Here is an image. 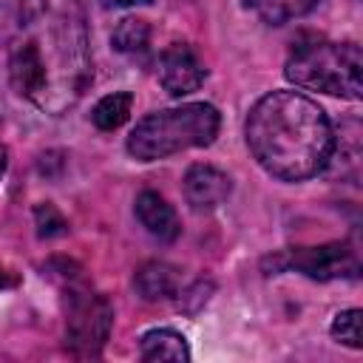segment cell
<instances>
[{
    "instance_id": "cell-1",
    "label": "cell",
    "mask_w": 363,
    "mask_h": 363,
    "mask_svg": "<svg viewBox=\"0 0 363 363\" xmlns=\"http://www.w3.org/2000/svg\"><path fill=\"white\" fill-rule=\"evenodd\" d=\"M247 145L269 176L303 182L332 162L335 130L315 99L301 91H272L247 116Z\"/></svg>"
},
{
    "instance_id": "cell-2",
    "label": "cell",
    "mask_w": 363,
    "mask_h": 363,
    "mask_svg": "<svg viewBox=\"0 0 363 363\" xmlns=\"http://www.w3.org/2000/svg\"><path fill=\"white\" fill-rule=\"evenodd\" d=\"M221 116L207 102H187L147 113L128 136V153L139 162H156L190 147H207L218 136Z\"/></svg>"
},
{
    "instance_id": "cell-3",
    "label": "cell",
    "mask_w": 363,
    "mask_h": 363,
    "mask_svg": "<svg viewBox=\"0 0 363 363\" xmlns=\"http://www.w3.org/2000/svg\"><path fill=\"white\" fill-rule=\"evenodd\" d=\"M363 54L354 43H312L301 45L286 60V79L306 91L360 99Z\"/></svg>"
},
{
    "instance_id": "cell-4",
    "label": "cell",
    "mask_w": 363,
    "mask_h": 363,
    "mask_svg": "<svg viewBox=\"0 0 363 363\" xmlns=\"http://www.w3.org/2000/svg\"><path fill=\"white\" fill-rule=\"evenodd\" d=\"M113 309L102 295L74 292L68 303V343L79 354H96L111 332Z\"/></svg>"
},
{
    "instance_id": "cell-5",
    "label": "cell",
    "mask_w": 363,
    "mask_h": 363,
    "mask_svg": "<svg viewBox=\"0 0 363 363\" xmlns=\"http://www.w3.org/2000/svg\"><path fill=\"white\" fill-rule=\"evenodd\" d=\"M286 264L295 267L298 272H303L306 278H315V281H335V278L357 275V255L346 241L295 250Z\"/></svg>"
},
{
    "instance_id": "cell-6",
    "label": "cell",
    "mask_w": 363,
    "mask_h": 363,
    "mask_svg": "<svg viewBox=\"0 0 363 363\" xmlns=\"http://www.w3.org/2000/svg\"><path fill=\"white\" fill-rule=\"evenodd\" d=\"M207 71L201 65V60L196 57V51L184 43H173L162 51L159 60V82L170 96H184L201 88Z\"/></svg>"
},
{
    "instance_id": "cell-7",
    "label": "cell",
    "mask_w": 363,
    "mask_h": 363,
    "mask_svg": "<svg viewBox=\"0 0 363 363\" xmlns=\"http://www.w3.org/2000/svg\"><path fill=\"white\" fill-rule=\"evenodd\" d=\"M230 176L213 164H193L184 173V199L193 210H213L230 196Z\"/></svg>"
},
{
    "instance_id": "cell-8",
    "label": "cell",
    "mask_w": 363,
    "mask_h": 363,
    "mask_svg": "<svg viewBox=\"0 0 363 363\" xmlns=\"http://www.w3.org/2000/svg\"><path fill=\"white\" fill-rule=\"evenodd\" d=\"M136 218L159 241H176L179 233H182V224H179L176 210L159 193H153V190H142L136 196Z\"/></svg>"
},
{
    "instance_id": "cell-9",
    "label": "cell",
    "mask_w": 363,
    "mask_h": 363,
    "mask_svg": "<svg viewBox=\"0 0 363 363\" xmlns=\"http://www.w3.org/2000/svg\"><path fill=\"white\" fill-rule=\"evenodd\" d=\"M133 284H136V292H139L145 301H164V298H170V295L176 292L179 275H176V269H173L170 264H164V261H147V264L139 267Z\"/></svg>"
},
{
    "instance_id": "cell-10",
    "label": "cell",
    "mask_w": 363,
    "mask_h": 363,
    "mask_svg": "<svg viewBox=\"0 0 363 363\" xmlns=\"http://www.w3.org/2000/svg\"><path fill=\"white\" fill-rule=\"evenodd\" d=\"M139 349H142V357L150 363H156V360H170V363L190 360L187 340L173 329H150L147 335H142Z\"/></svg>"
},
{
    "instance_id": "cell-11",
    "label": "cell",
    "mask_w": 363,
    "mask_h": 363,
    "mask_svg": "<svg viewBox=\"0 0 363 363\" xmlns=\"http://www.w3.org/2000/svg\"><path fill=\"white\" fill-rule=\"evenodd\" d=\"M130 105H133V96L128 91H113L108 96H102L94 111H91V122L99 128V130H116L128 122L130 116Z\"/></svg>"
},
{
    "instance_id": "cell-12",
    "label": "cell",
    "mask_w": 363,
    "mask_h": 363,
    "mask_svg": "<svg viewBox=\"0 0 363 363\" xmlns=\"http://www.w3.org/2000/svg\"><path fill=\"white\" fill-rule=\"evenodd\" d=\"M147 43H150V26L142 17H125V20H119V26L111 34V45L119 54H128V57L145 54L147 51Z\"/></svg>"
},
{
    "instance_id": "cell-13",
    "label": "cell",
    "mask_w": 363,
    "mask_h": 363,
    "mask_svg": "<svg viewBox=\"0 0 363 363\" xmlns=\"http://www.w3.org/2000/svg\"><path fill=\"white\" fill-rule=\"evenodd\" d=\"M318 0H250L252 11L269 23V26H284L295 17H303Z\"/></svg>"
},
{
    "instance_id": "cell-14",
    "label": "cell",
    "mask_w": 363,
    "mask_h": 363,
    "mask_svg": "<svg viewBox=\"0 0 363 363\" xmlns=\"http://www.w3.org/2000/svg\"><path fill=\"white\" fill-rule=\"evenodd\" d=\"M360 318L363 312L360 309H346V312H337L335 320H332V337L349 349H360L363 346V335H360Z\"/></svg>"
},
{
    "instance_id": "cell-15",
    "label": "cell",
    "mask_w": 363,
    "mask_h": 363,
    "mask_svg": "<svg viewBox=\"0 0 363 363\" xmlns=\"http://www.w3.org/2000/svg\"><path fill=\"white\" fill-rule=\"evenodd\" d=\"M34 218H37V233L43 235V238H54V235H62L65 233V218L60 216V210L54 207V204H37V210H34Z\"/></svg>"
},
{
    "instance_id": "cell-16",
    "label": "cell",
    "mask_w": 363,
    "mask_h": 363,
    "mask_svg": "<svg viewBox=\"0 0 363 363\" xmlns=\"http://www.w3.org/2000/svg\"><path fill=\"white\" fill-rule=\"evenodd\" d=\"M111 6H142V3H150V0H105Z\"/></svg>"
},
{
    "instance_id": "cell-17",
    "label": "cell",
    "mask_w": 363,
    "mask_h": 363,
    "mask_svg": "<svg viewBox=\"0 0 363 363\" xmlns=\"http://www.w3.org/2000/svg\"><path fill=\"white\" fill-rule=\"evenodd\" d=\"M6 162H9V159H6V147H3V142H0V176L6 173Z\"/></svg>"
},
{
    "instance_id": "cell-18",
    "label": "cell",
    "mask_w": 363,
    "mask_h": 363,
    "mask_svg": "<svg viewBox=\"0 0 363 363\" xmlns=\"http://www.w3.org/2000/svg\"><path fill=\"white\" fill-rule=\"evenodd\" d=\"M0 281H3V275H0Z\"/></svg>"
}]
</instances>
